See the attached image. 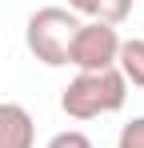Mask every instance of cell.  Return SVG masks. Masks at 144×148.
<instances>
[{
  "mask_svg": "<svg viewBox=\"0 0 144 148\" xmlns=\"http://www.w3.org/2000/svg\"><path fill=\"white\" fill-rule=\"evenodd\" d=\"M128 100V84L116 68L104 72H76L60 92V112L72 120H96V116H112Z\"/></svg>",
  "mask_w": 144,
  "mask_h": 148,
  "instance_id": "obj_1",
  "label": "cell"
},
{
  "mask_svg": "<svg viewBox=\"0 0 144 148\" xmlns=\"http://www.w3.org/2000/svg\"><path fill=\"white\" fill-rule=\"evenodd\" d=\"M76 28H80V16L76 12H68L64 4H44V8H36L28 16L24 44H28V52L40 64L68 68V44H72V36H76Z\"/></svg>",
  "mask_w": 144,
  "mask_h": 148,
  "instance_id": "obj_2",
  "label": "cell"
},
{
  "mask_svg": "<svg viewBox=\"0 0 144 148\" xmlns=\"http://www.w3.org/2000/svg\"><path fill=\"white\" fill-rule=\"evenodd\" d=\"M116 52H120V32L112 24L80 20L68 44V64L76 72H104V68H116Z\"/></svg>",
  "mask_w": 144,
  "mask_h": 148,
  "instance_id": "obj_3",
  "label": "cell"
},
{
  "mask_svg": "<svg viewBox=\"0 0 144 148\" xmlns=\"http://www.w3.org/2000/svg\"><path fill=\"white\" fill-rule=\"evenodd\" d=\"M0 148H36L32 112L16 100H0Z\"/></svg>",
  "mask_w": 144,
  "mask_h": 148,
  "instance_id": "obj_4",
  "label": "cell"
},
{
  "mask_svg": "<svg viewBox=\"0 0 144 148\" xmlns=\"http://www.w3.org/2000/svg\"><path fill=\"white\" fill-rule=\"evenodd\" d=\"M76 16H88V20H100V24L120 28L128 16H132V0H68L64 4Z\"/></svg>",
  "mask_w": 144,
  "mask_h": 148,
  "instance_id": "obj_5",
  "label": "cell"
},
{
  "mask_svg": "<svg viewBox=\"0 0 144 148\" xmlns=\"http://www.w3.org/2000/svg\"><path fill=\"white\" fill-rule=\"evenodd\" d=\"M116 72L124 76V84L132 88H144V40H120V52H116Z\"/></svg>",
  "mask_w": 144,
  "mask_h": 148,
  "instance_id": "obj_6",
  "label": "cell"
},
{
  "mask_svg": "<svg viewBox=\"0 0 144 148\" xmlns=\"http://www.w3.org/2000/svg\"><path fill=\"white\" fill-rule=\"evenodd\" d=\"M116 148H144V116H132V120L120 128Z\"/></svg>",
  "mask_w": 144,
  "mask_h": 148,
  "instance_id": "obj_7",
  "label": "cell"
},
{
  "mask_svg": "<svg viewBox=\"0 0 144 148\" xmlns=\"http://www.w3.org/2000/svg\"><path fill=\"white\" fill-rule=\"evenodd\" d=\"M44 148H96V144L84 136V132H80V128H64V132H56Z\"/></svg>",
  "mask_w": 144,
  "mask_h": 148,
  "instance_id": "obj_8",
  "label": "cell"
}]
</instances>
